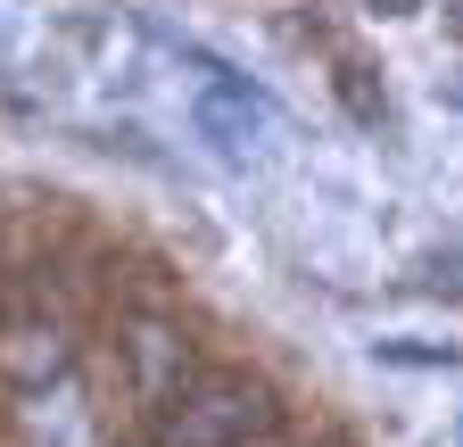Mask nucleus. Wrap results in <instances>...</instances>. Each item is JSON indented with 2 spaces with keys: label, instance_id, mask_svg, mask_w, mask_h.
<instances>
[{
  "label": "nucleus",
  "instance_id": "3",
  "mask_svg": "<svg viewBox=\"0 0 463 447\" xmlns=\"http://www.w3.org/2000/svg\"><path fill=\"white\" fill-rule=\"evenodd\" d=\"M125 373H133L141 414L157 423V414L199 381V373H191V331L174 323V315H133V323H125Z\"/></svg>",
  "mask_w": 463,
  "mask_h": 447
},
{
  "label": "nucleus",
  "instance_id": "4",
  "mask_svg": "<svg viewBox=\"0 0 463 447\" xmlns=\"http://www.w3.org/2000/svg\"><path fill=\"white\" fill-rule=\"evenodd\" d=\"M422 290H439V299L455 290V299H463V257H430V265H422Z\"/></svg>",
  "mask_w": 463,
  "mask_h": 447
},
{
  "label": "nucleus",
  "instance_id": "5",
  "mask_svg": "<svg viewBox=\"0 0 463 447\" xmlns=\"http://www.w3.org/2000/svg\"><path fill=\"white\" fill-rule=\"evenodd\" d=\"M447 100H455V108H463V83H447Z\"/></svg>",
  "mask_w": 463,
  "mask_h": 447
},
{
  "label": "nucleus",
  "instance_id": "1",
  "mask_svg": "<svg viewBox=\"0 0 463 447\" xmlns=\"http://www.w3.org/2000/svg\"><path fill=\"white\" fill-rule=\"evenodd\" d=\"M273 423H281L273 381L241 373V365H215L157 414V447H257Z\"/></svg>",
  "mask_w": 463,
  "mask_h": 447
},
{
  "label": "nucleus",
  "instance_id": "2",
  "mask_svg": "<svg viewBox=\"0 0 463 447\" xmlns=\"http://www.w3.org/2000/svg\"><path fill=\"white\" fill-rule=\"evenodd\" d=\"M273 125H281V108L249 83V75H232L207 59V83L191 91V133L223 157V166H257L273 149Z\"/></svg>",
  "mask_w": 463,
  "mask_h": 447
}]
</instances>
